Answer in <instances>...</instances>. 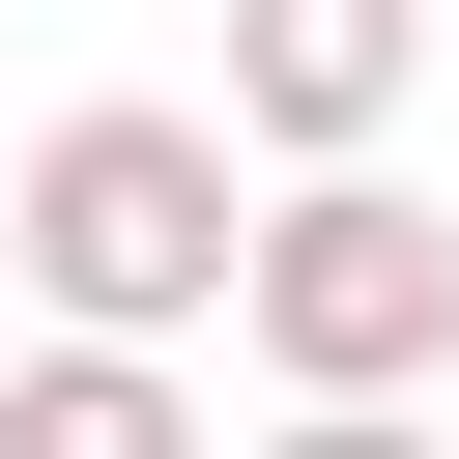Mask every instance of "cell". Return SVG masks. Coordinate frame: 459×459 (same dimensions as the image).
Instances as JSON below:
<instances>
[{
	"instance_id": "obj_1",
	"label": "cell",
	"mask_w": 459,
	"mask_h": 459,
	"mask_svg": "<svg viewBox=\"0 0 459 459\" xmlns=\"http://www.w3.org/2000/svg\"><path fill=\"white\" fill-rule=\"evenodd\" d=\"M230 230H258L230 115H143V86H86V115L0 172V287H29L57 344H201V316H230Z\"/></svg>"
},
{
	"instance_id": "obj_2",
	"label": "cell",
	"mask_w": 459,
	"mask_h": 459,
	"mask_svg": "<svg viewBox=\"0 0 459 459\" xmlns=\"http://www.w3.org/2000/svg\"><path fill=\"white\" fill-rule=\"evenodd\" d=\"M230 344H258L287 402H430V373H459V230L344 143V172H287V201L230 230Z\"/></svg>"
},
{
	"instance_id": "obj_3",
	"label": "cell",
	"mask_w": 459,
	"mask_h": 459,
	"mask_svg": "<svg viewBox=\"0 0 459 459\" xmlns=\"http://www.w3.org/2000/svg\"><path fill=\"white\" fill-rule=\"evenodd\" d=\"M402 86H430V0H230V143L258 172H344Z\"/></svg>"
},
{
	"instance_id": "obj_4",
	"label": "cell",
	"mask_w": 459,
	"mask_h": 459,
	"mask_svg": "<svg viewBox=\"0 0 459 459\" xmlns=\"http://www.w3.org/2000/svg\"><path fill=\"white\" fill-rule=\"evenodd\" d=\"M0 459H201V402H172V344H0Z\"/></svg>"
},
{
	"instance_id": "obj_5",
	"label": "cell",
	"mask_w": 459,
	"mask_h": 459,
	"mask_svg": "<svg viewBox=\"0 0 459 459\" xmlns=\"http://www.w3.org/2000/svg\"><path fill=\"white\" fill-rule=\"evenodd\" d=\"M258 459H430V402H287Z\"/></svg>"
},
{
	"instance_id": "obj_6",
	"label": "cell",
	"mask_w": 459,
	"mask_h": 459,
	"mask_svg": "<svg viewBox=\"0 0 459 459\" xmlns=\"http://www.w3.org/2000/svg\"><path fill=\"white\" fill-rule=\"evenodd\" d=\"M0 344H29V287H0Z\"/></svg>"
}]
</instances>
